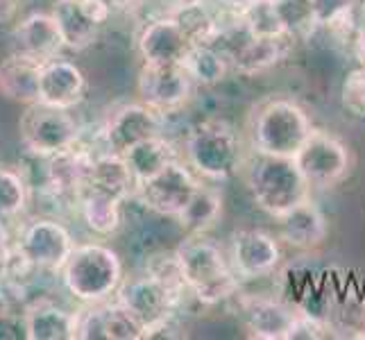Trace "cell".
I'll return each mask as SVG.
<instances>
[{
    "label": "cell",
    "instance_id": "obj_34",
    "mask_svg": "<svg viewBox=\"0 0 365 340\" xmlns=\"http://www.w3.org/2000/svg\"><path fill=\"white\" fill-rule=\"evenodd\" d=\"M23 336V311L16 309L14 299L5 288H0V340Z\"/></svg>",
    "mask_w": 365,
    "mask_h": 340
},
{
    "label": "cell",
    "instance_id": "obj_26",
    "mask_svg": "<svg viewBox=\"0 0 365 340\" xmlns=\"http://www.w3.org/2000/svg\"><path fill=\"white\" fill-rule=\"evenodd\" d=\"M222 216V195L211 186H200L191 202L178 216L180 227L186 234H207Z\"/></svg>",
    "mask_w": 365,
    "mask_h": 340
},
{
    "label": "cell",
    "instance_id": "obj_18",
    "mask_svg": "<svg viewBox=\"0 0 365 340\" xmlns=\"http://www.w3.org/2000/svg\"><path fill=\"white\" fill-rule=\"evenodd\" d=\"M86 93V78L80 66L73 61L57 57L46 61L39 84V103L57 109H75Z\"/></svg>",
    "mask_w": 365,
    "mask_h": 340
},
{
    "label": "cell",
    "instance_id": "obj_43",
    "mask_svg": "<svg viewBox=\"0 0 365 340\" xmlns=\"http://www.w3.org/2000/svg\"><path fill=\"white\" fill-rule=\"evenodd\" d=\"M363 340H365V334H363Z\"/></svg>",
    "mask_w": 365,
    "mask_h": 340
},
{
    "label": "cell",
    "instance_id": "obj_11",
    "mask_svg": "<svg viewBox=\"0 0 365 340\" xmlns=\"http://www.w3.org/2000/svg\"><path fill=\"white\" fill-rule=\"evenodd\" d=\"M230 261L241 282L268 277L282 263L279 236L263 230H238L230 241Z\"/></svg>",
    "mask_w": 365,
    "mask_h": 340
},
{
    "label": "cell",
    "instance_id": "obj_31",
    "mask_svg": "<svg viewBox=\"0 0 365 340\" xmlns=\"http://www.w3.org/2000/svg\"><path fill=\"white\" fill-rule=\"evenodd\" d=\"M277 5H279L284 28L293 41L307 39L320 28L311 0H277Z\"/></svg>",
    "mask_w": 365,
    "mask_h": 340
},
{
    "label": "cell",
    "instance_id": "obj_5",
    "mask_svg": "<svg viewBox=\"0 0 365 340\" xmlns=\"http://www.w3.org/2000/svg\"><path fill=\"white\" fill-rule=\"evenodd\" d=\"M182 159L202 180H227L243 166L241 136L230 123L216 118L205 120L188 132L182 145Z\"/></svg>",
    "mask_w": 365,
    "mask_h": 340
},
{
    "label": "cell",
    "instance_id": "obj_1",
    "mask_svg": "<svg viewBox=\"0 0 365 340\" xmlns=\"http://www.w3.org/2000/svg\"><path fill=\"white\" fill-rule=\"evenodd\" d=\"M184 284L200 304H220L241 291V277L232 268L230 254L207 238V234H188L175 249Z\"/></svg>",
    "mask_w": 365,
    "mask_h": 340
},
{
    "label": "cell",
    "instance_id": "obj_41",
    "mask_svg": "<svg viewBox=\"0 0 365 340\" xmlns=\"http://www.w3.org/2000/svg\"><path fill=\"white\" fill-rule=\"evenodd\" d=\"M356 14L361 16V19H359V28H365V0L361 3V7L356 9Z\"/></svg>",
    "mask_w": 365,
    "mask_h": 340
},
{
    "label": "cell",
    "instance_id": "obj_9",
    "mask_svg": "<svg viewBox=\"0 0 365 340\" xmlns=\"http://www.w3.org/2000/svg\"><path fill=\"white\" fill-rule=\"evenodd\" d=\"M186 291L170 286L161 277L145 272L141 277L123 279L114 299L128 309L132 316L143 322V326H153L161 320L175 316V309L182 304ZM145 336V334H143Z\"/></svg>",
    "mask_w": 365,
    "mask_h": 340
},
{
    "label": "cell",
    "instance_id": "obj_36",
    "mask_svg": "<svg viewBox=\"0 0 365 340\" xmlns=\"http://www.w3.org/2000/svg\"><path fill=\"white\" fill-rule=\"evenodd\" d=\"M21 0H0V23H7L16 16Z\"/></svg>",
    "mask_w": 365,
    "mask_h": 340
},
{
    "label": "cell",
    "instance_id": "obj_16",
    "mask_svg": "<svg viewBox=\"0 0 365 340\" xmlns=\"http://www.w3.org/2000/svg\"><path fill=\"white\" fill-rule=\"evenodd\" d=\"M53 16L59 25L68 50H80L93 46L100 28L111 16V9L103 0H86V3H71V0H57L53 7Z\"/></svg>",
    "mask_w": 365,
    "mask_h": 340
},
{
    "label": "cell",
    "instance_id": "obj_3",
    "mask_svg": "<svg viewBox=\"0 0 365 340\" xmlns=\"http://www.w3.org/2000/svg\"><path fill=\"white\" fill-rule=\"evenodd\" d=\"M245 180L255 205L274 220L311 197L313 186L291 157L257 155L245 168Z\"/></svg>",
    "mask_w": 365,
    "mask_h": 340
},
{
    "label": "cell",
    "instance_id": "obj_12",
    "mask_svg": "<svg viewBox=\"0 0 365 340\" xmlns=\"http://www.w3.org/2000/svg\"><path fill=\"white\" fill-rule=\"evenodd\" d=\"M163 134V118L161 113L148 107L145 103H130L118 107L107 118L103 130L105 148L109 153L125 155L134 145L148 141V138Z\"/></svg>",
    "mask_w": 365,
    "mask_h": 340
},
{
    "label": "cell",
    "instance_id": "obj_17",
    "mask_svg": "<svg viewBox=\"0 0 365 340\" xmlns=\"http://www.w3.org/2000/svg\"><path fill=\"white\" fill-rule=\"evenodd\" d=\"M191 46V39L173 14L148 21L136 39L143 64H182Z\"/></svg>",
    "mask_w": 365,
    "mask_h": 340
},
{
    "label": "cell",
    "instance_id": "obj_28",
    "mask_svg": "<svg viewBox=\"0 0 365 340\" xmlns=\"http://www.w3.org/2000/svg\"><path fill=\"white\" fill-rule=\"evenodd\" d=\"M320 28L329 30L336 39L354 41L359 32V0H311Z\"/></svg>",
    "mask_w": 365,
    "mask_h": 340
},
{
    "label": "cell",
    "instance_id": "obj_8",
    "mask_svg": "<svg viewBox=\"0 0 365 340\" xmlns=\"http://www.w3.org/2000/svg\"><path fill=\"white\" fill-rule=\"evenodd\" d=\"M200 186H202V177L195 175L193 168L180 157L168 163L161 172H157L155 177L136 184L134 197L159 216L178 218Z\"/></svg>",
    "mask_w": 365,
    "mask_h": 340
},
{
    "label": "cell",
    "instance_id": "obj_22",
    "mask_svg": "<svg viewBox=\"0 0 365 340\" xmlns=\"http://www.w3.org/2000/svg\"><path fill=\"white\" fill-rule=\"evenodd\" d=\"M43 64L30 55L11 53L0 61V93L11 103L34 105L39 103V84H41Z\"/></svg>",
    "mask_w": 365,
    "mask_h": 340
},
{
    "label": "cell",
    "instance_id": "obj_10",
    "mask_svg": "<svg viewBox=\"0 0 365 340\" xmlns=\"http://www.w3.org/2000/svg\"><path fill=\"white\" fill-rule=\"evenodd\" d=\"M193 86L195 82L184 64H143L136 80L141 103L159 111L161 116L182 109L191 100Z\"/></svg>",
    "mask_w": 365,
    "mask_h": 340
},
{
    "label": "cell",
    "instance_id": "obj_21",
    "mask_svg": "<svg viewBox=\"0 0 365 340\" xmlns=\"http://www.w3.org/2000/svg\"><path fill=\"white\" fill-rule=\"evenodd\" d=\"M23 338L28 340H78V313L36 299L23 306Z\"/></svg>",
    "mask_w": 365,
    "mask_h": 340
},
{
    "label": "cell",
    "instance_id": "obj_23",
    "mask_svg": "<svg viewBox=\"0 0 365 340\" xmlns=\"http://www.w3.org/2000/svg\"><path fill=\"white\" fill-rule=\"evenodd\" d=\"M82 188H93V191L109 193L118 200H130L136 193V180L120 155L105 150L103 155H93L89 166V175Z\"/></svg>",
    "mask_w": 365,
    "mask_h": 340
},
{
    "label": "cell",
    "instance_id": "obj_6",
    "mask_svg": "<svg viewBox=\"0 0 365 340\" xmlns=\"http://www.w3.org/2000/svg\"><path fill=\"white\" fill-rule=\"evenodd\" d=\"M19 132L25 150L32 157H53L73 150L80 141V125L68 109L48 107L43 103L28 105L21 113Z\"/></svg>",
    "mask_w": 365,
    "mask_h": 340
},
{
    "label": "cell",
    "instance_id": "obj_4",
    "mask_svg": "<svg viewBox=\"0 0 365 340\" xmlns=\"http://www.w3.org/2000/svg\"><path fill=\"white\" fill-rule=\"evenodd\" d=\"M61 282L66 291L84 304L107 302L123 284V261L116 249L103 243L75 245L61 268Z\"/></svg>",
    "mask_w": 365,
    "mask_h": 340
},
{
    "label": "cell",
    "instance_id": "obj_39",
    "mask_svg": "<svg viewBox=\"0 0 365 340\" xmlns=\"http://www.w3.org/2000/svg\"><path fill=\"white\" fill-rule=\"evenodd\" d=\"M103 3L114 11V9H128V7H132V5H136L138 0H103Z\"/></svg>",
    "mask_w": 365,
    "mask_h": 340
},
{
    "label": "cell",
    "instance_id": "obj_2",
    "mask_svg": "<svg viewBox=\"0 0 365 340\" xmlns=\"http://www.w3.org/2000/svg\"><path fill=\"white\" fill-rule=\"evenodd\" d=\"M313 132L309 111L297 100L268 96L247 118V143L257 155L295 157Z\"/></svg>",
    "mask_w": 365,
    "mask_h": 340
},
{
    "label": "cell",
    "instance_id": "obj_13",
    "mask_svg": "<svg viewBox=\"0 0 365 340\" xmlns=\"http://www.w3.org/2000/svg\"><path fill=\"white\" fill-rule=\"evenodd\" d=\"M25 257L32 261L34 268L61 272L75 249V241L64 225L53 218H36L23 230L19 241Z\"/></svg>",
    "mask_w": 365,
    "mask_h": 340
},
{
    "label": "cell",
    "instance_id": "obj_37",
    "mask_svg": "<svg viewBox=\"0 0 365 340\" xmlns=\"http://www.w3.org/2000/svg\"><path fill=\"white\" fill-rule=\"evenodd\" d=\"M351 48H354V57L359 61V66L365 68V28H359L354 41H351Z\"/></svg>",
    "mask_w": 365,
    "mask_h": 340
},
{
    "label": "cell",
    "instance_id": "obj_40",
    "mask_svg": "<svg viewBox=\"0 0 365 340\" xmlns=\"http://www.w3.org/2000/svg\"><path fill=\"white\" fill-rule=\"evenodd\" d=\"M173 7H193V5H205L207 0H170Z\"/></svg>",
    "mask_w": 365,
    "mask_h": 340
},
{
    "label": "cell",
    "instance_id": "obj_19",
    "mask_svg": "<svg viewBox=\"0 0 365 340\" xmlns=\"http://www.w3.org/2000/svg\"><path fill=\"white\" fill-rule=\"evenodd\" d=\"M277 220H279V241L299 252L322 247L329 236V222L311 197Z\"/></svg>",
    "mask_w": 365,
    "mask_h": 340
},
{
    "label": "cell",
    "instance_id": "obj_38",
    "mask_svg": "<svg viewBox=\"0 0 365 340\" xmlns=\"http://www.w3.org/2000/svg\"><path fill=\"white\" fill-rule=\"evenodd\" d=\"M216 3H220L225 9H230V11H234V14H238V11L245 9L250 3H255V0H216Z\"/></svg>",
    "mask_w": 365,
    "mask_h": 340
},
{
    "label": "cell",
    "instance_id": "obj_30",
    "mask_svg": "<svg viewBox=\"0 0 365 340\" xmlns=\"http://www.w3.org/2000/svg\"><path fill=\"white\" fill-rule=\"evenodd\" d=\"M170 14L178 19L184 28L191 43H209L213 46L222 32V23L211 14L207 5H193V7H173Z\"/></svg>",
    "mask_w": 365,
    "mask_h": 340
},
{
    "label": "cell",
    "instance_id": "obj_33",
    "mask_svg": "<svg viewBox=\"0 0 365 340\" xmlns=\"http://www.w3.org/2000/svg\"><path fill=\"white\" fill-rule=\"evenodd\" d=\"M343 107L356 118H365V68L359 66L347 73L341 89Z\"/></svg>",
    "mask_w": 365,
    "mask_h": 340
},
{
    "label": "cell",
    "instance_id": "obj_25",
    "mask_svg": "<svg viewBox=\"0 0 365 340\" xmlns=\"http://www.w3.org/2000/svg\"><path fill=\"white\" fill-rule=\"evenodd\" d=\"M78 207L86 222V227L98 236H111L118 232L123 222V200L93 191V188H82L78 195Z\"/></svg>",
    "mask_w": 365,
    "mask_h": 340
},
{
    "label": "cell",
    "instance_id": "obj_24",
    "mask_svg": "<svg viewBox=\"0 0 365 340\" xmlns=\"http://www.w3.org/2000/svg\"><path fill=\"white\" fill-rule=\"evenodd\" d=\"M180 157H182L180 150L175 148V143L168 141L163 134L148 138V141L134 145L132 150H128V153L123 155V159L128 161V166L134 175L136 184L155 177L157 172H161L168 163H173Z\"/></svg>",
    "mask_w": 365,
    "mask_h": 340
},
{
    "label": "cell",
    "instance_id": "obj_27",
    "mask_svg": "<svg viewBox=\"0 0 365 340\" xmlns=\"http://www.w3.org/2000/svg\"><path fill=\"white\" fill-rule=\"evenodd\" d=\"M182 64L188 71V75L193 78V82L202 84V86L220 84L225 78H227V73L232 71L230 59L225 57L222 50H218L216 46H209V43H193L188 48Z\"/></svg>",
    "mask_w": 365,
    "mask_h": 340
},
{
    "label": "cell",
    "instance_id": "obj_15",
    "mask_svg": "<svg viewBox=\"0 0 365 340\" xmlns=\"http://www.w3.org/2000/svg\"><path fill=\"white\" fill-rule=\"evenodd\" d=\"M243 322L250 338L257 340H288L299 316V306L270 295L241 297Z\"/></svg>",
    "mask_w": 365,
    "mask_h": 340
},
{
    "label": "cell",
    "instance_id": "obj_35",
    "mask_svg": "<svg viewBox=\"0 0 365 340\" xmlns=\"http://www.w3.org/2000/svg\"><path fill=\"white\" fill-rule=\"evenodd\" d=\"M14 247H16V243H11L7 227L3 225V220H0V274H3V268L7 266V261L11 257V252H14Z\"/></svg>",
    "mask_w": 365,
    "mask_h": 340
},
{
    "label": "cell",
    "instance_id": "obj_20",
    "mask_svg": "<svg viewBox=\"0 0 365 340\" xmlns=\"http://www.w3.org/2000/svg\"><path fill=\"white\" fill-rule=\"evenodd\" d=\"M14 39L16 50L39 59L41 64L61 57V50L66 48L53 11H32L30 16H25L16 25Z\"/></svg>",
    "mask_w": 365,
    "mask_h": 340
},
{
    "label": "cell",
    "instance_id": "obj_7",
    "mask_svg": "<svg viewBox=\"0 0 365 340\" xmlns=\"http://www.w3.org/2000/svg\"><path fill=\"white\" fill-rule=\"evenodd\" d=\"M293 159L307 182L320 191H329L345 182L354 166L351 150L343 138L329 130L318 128H313L307 143L299 148Z\"/></svg>",
    "mask_w": 365,
    "mask_h": 340
},
{
    "label": "cell",
    "instance_id": "obj_32",
    "mask_svg": "<svg viewBox=\"0 0 365 340\" xmlns=\"http://www.w3.org/2000/svg\"><path fill=\"white\" fill-rule=\"evenodd\" d=\"M28 202V184L19 172L0 168V220L14 218Z\"/></svg>",
    "mask_w": 365,
    "mask_h": 340
},
{
    "label": "cell",
    "instance_id": "obj_42",
    "mask_svg": "<svg viewBox=\"0 0 365 340\" xmlns=\"http://www.w3.org/2000/svg\"><path fill=\"white\" fill-rule=\"evenodd\" d=\"M71 3H86V0H71Z\"/></svg>",
    "mask_w": 365,
    "mask_h": 340
},
{
    "label": "cell",
    "instance_id": "obj_29",
    "mask_svg": "<svg viewBox=\"0 0 365 340\" xmlns=\"http://www.w3.org/2000/svg\"><path fill=\"white\" fill-rule=\"evenodd\" d=\"M238 21L243 28L255 36H266V39H291L284 28L277 0H255L245 9L238 11Z\"/></svg>",
    "mask_w": 365,
    "mask_h": 340
},
{
    "label": "cell",
    "instance_id": "obj_14",
    "mask_svg": "<svg viewBox=\"0 0 365 340\" xmlns=\"http://www.w3.org/2000/svg\"><path fill=\"white\" fill-rule=\"evenodd\" d=\"M145 326L120 302L107 299L78 313V340H143Z\"/></svg>",
    "mask_w": 365,
    "mask_h": 340
}]
</instances>
